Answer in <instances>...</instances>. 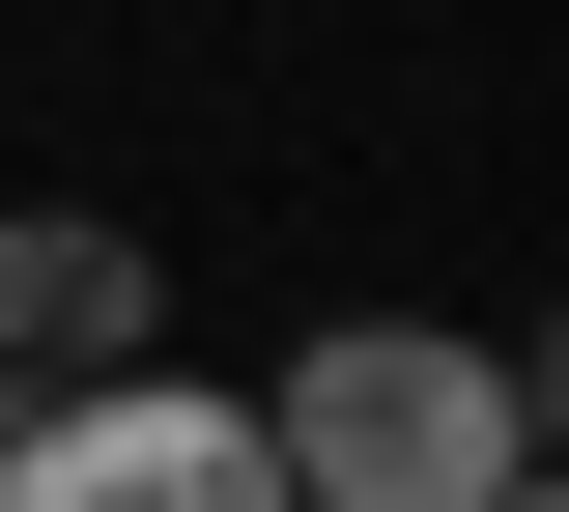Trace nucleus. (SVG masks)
<instances>
[{
    "mask_svg": "<svg viewBox=\"0 0 569 512\" xmlns=\"http://www.w3.org/2000/svg\"><path fill=\"white\" fill-rule=\"evenodd\" d=\"M257 455H284V512H512L541 484V342L512 313H313L257 370Z\"/></svg>",
    "mask_w": 569,
    "mask_h": 512,
    "instance_id": "obj_1",
    "label": "nucleus"
},
{
    "mask_svg": "<svg viewBox=\"0 0 569 512\" xmlns=\"http://www.w3.org/2000/svg\"><path fill=\"white\" fill-rule=\"evenodd\" d=\"M0 512H284V455H257V399H228V370L114 342V370H29Z\"/></svg>",
    "mask_w": 569,
    "mask_h": 512,
    "instance_id": "obj_2",
    "label": "nucleus"
},
{
    "mask_svg": "<svg viewBox=\"0 0 569 512\" xmlns=\"http://www.w3.org/2000/svg\"><path fill=\"white\" fill-rule=\"evenodd\" d=\"M142 313H171V257H142V228H86V200H0V370H114Z\"/></svg>",
    "mask_w": 569,
    "mask_h": 512,
    "instance_id": "obj_3",
    "label": "nucleus"
},
{
    "mask_svg": "<svg viewBox=\"0 0 569 512\" xmlns=\"http://www.w3.org/2000/svg\"><path fill=\"white\" fill-rule=\"evenodd\" d=\"M0 428H29V370H0Z\"/></svg>",
    "mask_w": 569,
    "mask_h": 512,
    "instance_id": "obj_4",
    "label": "nucleus"
},
{
    "mask_svg": "<svg viewBox=\"0 0 569 512\" xmlns=\"http://www.w3.org/2000/svg\"><path fill=\"white\" fill-rule=\"evenodd\" d=\"M512 512H541V484H512Z\"/></svg>",
    "mask_w": 569,
    "mask_h": 512,
    "instance_id": "obj_5",
    "label": "nucleus"
}]
</instances>
